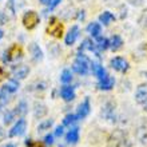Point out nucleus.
<instances>
[{
	"instance_id": "nucleus-43",
	"label": "nucleus",
	"mask_w": 147,
	"mask_h": 147,
	"mask_svg": "<svg viewBox=\"0 0 147 147\" xmlns=\"http://www.w3.org/2000/svg\"><path fill=\"white\" fill-rule=\"evenodd\" d=\"M105 1H107V3H109V1H110V0H105Z\"/></svg>"
},
{
	"instance_id": "nucleus-19",
	"label": "nucleus",
	"mask_w": 147,
	"mask_h": 147,
	"mask_svg": "<svg viewBox=\"0 0 147 147\" xmlns=\"http://www.w3.org/2000/svg\"><path fill=\"white\" fill-rule=\"evenodd\" d=\"M136 138L142 144H147V126L142 124L139 126L138 131H136Z\"/></svg>"
},
{
	"instance_id": "nucleus-1",
	"label": "nucleus",
	"mask_w": 147,
	"mask_h": 147,
	"mask_svg": "<svg viewBox=\"0 0 147 147\" xmlns=\"http://www.w3.org/2000/svg\"><path fill=\"white\" fill-rule=\"evenodd\" d=\"M91 64H92V62L83 52H79L72 64V71H75L79 75H88L91 71Z\"/></svg>"
},
{
	"instance_id": "nucleus-11",
	"label": "nucleus",
	"mask_w": 147,
	"mask_h": 147,
	"mask_svg": "<svg viewBox=\"0 0 147 147\" xmlns=\"http://www.w3.org/2000/svg\"><path fill=\"white\" fill-rule=\"evenodd\" d=\"M48 31H50V34L54 38H60V36L63 35V26L60 23H58L56 22V19H51V23H50V27H48Z\"/></svg>"
},
{
	"instance_id": "nucleus-25",
	"label": "nucleus",
	"mask_w": 147,
	"mask_h": 147,
	"mask_svg": "<svg viewBox=\"0 0 147 147\" xmlns=\"http://www.w3.org/2000/svg\"><path fill=\"white\" fill-rule=\"evenodd\" d=\"M72 80V72L70 70H63L62 75H60V82L63 84H68Z\"/></svg>"
},
{
	"instance_id": "nucleus-35",
	"label": "nucleus",
	"mask_w": 147,
	"mask_h": 147,
	"mask_svg": "<svg viewBox=\"0 0 147 147\" xmlns=\"http://www.w3.org/2000/svg\"><path fill=\"white\" fill-rule=\"evenodd\" d=\"M60 1H62V0H51L50 5H48V9H50V11L55 9V8H56V7L59 5V4H60Z\"/></svg>"
},
{
	"instance_id": "nucleus-26",
	"label": "nucleus",
	"mask_w": 147,
	"mask_h": 147,
	"mask_svg": "<svg viewBox=\"0 0 147 147\" xmlns=\"http://www.w3.org/2000/svg\"><path fill=\"white\" fill-rule=\"evenodd\" d=\"M4 87H5V88H7L11 94H13V92H16V91L19 90V82L16 80V79H11V80L8 82Z\"/></svg>"
},
{
	"instance_id": "nucleus-23",
	"label": "nucleus",
	"mask_w": 147,
	"mask_h": 147,
	"mask_svg": "<svg viewBox=\"0 0 147 147\" xmlns=\"http://www.w3.org/2000/svg\"><path fill=\"white\" fill-rule=\"evenodd\" d=\"M47 114V107L44 105H40V103H36L35 105V109H34V116H35V118H39V119H40V118H43V116L46 115Z\"/></svg>"
},
{
	"instance_id": "nucleus-31",
	"label": "nucleus",
	"mask_w": 147,
	"mask_h": 147,
	"mask_svg": "<svg viewBox=\"0 0 147 147\" xmlns=\"http://www.w3.org/2000/svg\"><path fill=\"white\" fill-rule=\"evenodd\" d=\"M138 23H139V26L143 28V30H146V31H147V8L144 9L143 12H142V13H140Z\"/></svg>"
},
{
	"instance_id": "nucleus-5",
	"label": "nucleus",
	"mask_w": 147,
	"mask_h": 147,
	"mask_svg": "<svg viewBox=\"0 0 147 147\" xmlns=\"http://www.w3.org/2000/svg\"><path fill=\"white\" fill-rule=\"evenodd\" d=\"M26 128H27V122H26V119L20 118V119L13 124V127L9 130V134H8V135L11 136V138L20 136V135H23L24 132H26Z\"/></svg>"
},
{
	"instance_id": "nucleus-32",
	"label": "nucleus",
	"mask_w": 147,
	"mask_h": 147,
	"mask_svg": "<svg viewBox=\"0 0 147 147\" xmlns=\"http://www.w3.org/2000/svg\"><path fill=\"white\" fill-rule=\"evenodd\" d=\"M9 91H8L5 87H3V88L0 90V103H7V99H8V95H9Z\"/></svg>"
},
{
	"instance_id": "nucleus-39",
	"label": "nucleus",
	"mask_w": 147,
	"mask_h": 147,
	"mask_svg": "<svg viewBox=\"0 0 147 147\" xmlns=\"http://www.w3.org/2000/svg\"><path fill=\"white\" fill-rule=\"evenodd\" d=\"M42 4H44V5H50V3H51V0H39Z\"/></svg>"
},
{
	"instance_id": "nucleus-14",
	"label": "nucleus",
	"mask_w": 147,
	"mask_h": 147,
	"mask_svg": "<svg viewBox=\"0 0 147 147\" xmlns=\"http://www.w3.org/2000/svg\"><path fill=\"white\" fill-rule=\"evenodd\" d=\"M91 71L94 72V75L99 79V80H102V79H105L109 74L106 72V70H105V67L103 66H100L99 63H94L92 62V64H91Z\"/></svg>"
},
{
	"instance_id": "nucleus-4",
	"label": "nucleus",
	"mask_w": 147,
	"mask_h": 147,
	"mask_svg": "<svg viewBox=\"0 0 147 147\" xmlns=\"http://www.w3.org/2000/svg\"><path fill=\"white\" fill-rule=\"evenodd\" d=\"M110 66H111V68H114L115 71L123 72V74L127 72L128 68H130L128 62L124 58H122V56H115V58H112L111 60H110Z\"/></svg>"
},
{
	"instance_id": "nucleus-22",
	"label": "nucleus",
	"mask_w": 147,
	"mask_h": 147,
	"mask_svg": "<svg viewBox=\"0 0 147 147\" xmlns=\"http://www.w3.org/2000/svg\"><path fill=\"white\" fill-rule=\"evenodd\" d=\"M30 50H31L32 58L35 59L36 62H39V60H42V59H43V52H42V50L39 48L38 44H35V43H32L31 47H30Z\"/></svg>"
},
{
	"instance_id": "nucleus-24",
	"label": "nucleus",
	"mask_w": 147,
	"mask_h": 147,
	"mask_svg": "<svg viewBox=\"0 0 147 147\" xmlns=\"http://www.w3.org/2000/svg\"><path fill=\"white\" fill-rule=\"evenodd\" d=\"M52 126H54V120H52V119L44 120V122H42V123L38 126V132H44V131H47V130H50Z\"/></svg>"
},
{
	"instance_id": "nucleus-27",
	"label": "nucleus",
	"mask_w": 147,
	"mask_h": 147,
	"mask_svg": "<svg viewBox=\"0 0 147 147\" xmlns=\"http://www.w3.org/2000/svg\"><path fill=\"white\" fill-rule=\"evenodd\" d=\"M26 112H27V103H26L24 100H22L19 105L16 106L15 114H16V116H23Z\"/></svg>"
},
{
	"instance_id": "nucleus-16",
	"label": "nucleus",
	"mask_w": 147,
	"mask_h": 147,
	"mask_svg": "<svg viewBox=\"0 0 147 147\" xmlns=\"http://www.w3.org/2000/svg\"><path fill=\"white\" fill-rule=\"evenodd\" d=\"M87 32L95 39H96L98 36H100V34H102L100 23H90L88 26H87Z\"/></svg>"
},
{
	"instance_id": "nucleus-8",
	"label": "nucleus",
	"mask_w": 147,
	"mask_h": 147,
	"mask_svg": "<svg viewBox=\"0 0 147 147\" xmlns=\"http://www.w3.org/2000/svg\"><path fill=\"white\" fill-rule=\"evenodd\" d=\"M84 50H88L91 51V52H94V54L96 55V56H100V51H99V48H98L96 43H94L91 39H84L83 40V43H82V46L79 47V52H83Z\"/></svg>"
},
{
	"instance_id": "nucleus-37",
	"label": "nucleus",
	"mask_w": 147,
	"mask_h": 147,
	"mask_svg": "<svg viewBox=\"0 0 147 147\" xmlns=\"http://www.w3.org/2000/svg\"><path fill=\"white\" fill-rule=\"evenodd\" d=\"M64 134V128L63 126H58V127L55 128V136H62Z\"/></svg>"
},
{
	"instance_id": "nucleus-21",
	"label": "nucleus",
	"mask_w": 147,
	"mask_h": 147,
	"mask_svg": "<svg viewBox=\"0 0 147 147\" xmlns=\"http://www.w3.org/2000/svg\"><path fill=\"white\" fill-rule=\"evenodd\" d=\"M96 46L99 48V51H106L107 48H110V39L103 38V36H98L96 38Z\"/></svg>"
},
{
	"instance_id": "nucleus-38",
	"label": "nucleus",
	"mask_w": 147,
	"mask_h": 147,
	"mask_svg": "<svg viewBox=\"0 0 147 147\" xmlns=\"http://www.w3.org/2000/svg\"><path fill=\"white\" fill-rule=\"evenodd\" d=\"M78 19L79 20L84 19V11H79V13H78Z\"/></svg>"
},
{
	"instance_id": "nucleus-28",
	"label": "nucleus",
	"mask_w": 147,
	"mask_h": 147,
	"mask_svg": "<svg viewBox=\"0 0 147 147\" xmlns=\"http://www.w3.org/2000/svg\"><path fill=\"white\" fill-rule=\"evenodd\" d=\"M76 120H78V115H75V114H68V115H66L64 119H63V126H72Z\"/></svg>"
},
{
	"instance_id": "nucleus-3",
	"label": "nucleus",
	"mask_w": 147,
	"mask_h": 147,
	"mask_svg": "<svg viewBox=\"0 0 147 147\" xmlns=\"http://www.w3.org/2000/svg\"><path fill=\"white\" fill-rule=\"evenodd\" d=\"M3 55H4L3 62H13V60H18V59L22 58L23 51H22V48H20L18 44H15V46L9 47Z\"/></svg>"
},
{
	"instance_id": "nucleus-20",
	"label": "nucleus",
	"mask_w": 147,
	"mask_h": 147,
	"mask_svg": "<svg viewBox=\"0 0 147 147\" xmlns=\"http://www.w3.org/2000/svg\"><path fill=\"white\" fill-rule=\"evenodd\" d=\"M115 20V16L112 15L110 11H105L103 13H100L99 16V23H103L105 26H109L110 23H112Z\"/></svg>"
},
{
	"instance_id": "nucleus-36",
	"label": "nucleus",
	"mask_w": 147,
	"mask_h": 147,
	"mask_svg": "<svg viewBox=\"0 0 147 147\" xmlns=\"http://www.w3.org/2000/svg\"><path fill=\"white\" fill-rule=\"evenodd\" d=\"M128 4H131V5H134V7H140L142 4H143L144 0H127Z\"/></svg>"
},
{
	"instance_id": "nucleus-17",
	"label": "nucleus",
	"mask_w": 147,
	"mask_h": 147,
	"mask_svg": "<svg viewBox=\"0 0 147 147\" xmlns=\"http://www.w3.org/2000/svg\"><path fill=\"white\" fill-rule=\"evenodd\" d=\"M136 103H139L140 106H143V109L147 110V91L146 90H138L135 95Z\"/></svg>"
},
{
	"instance_id": "nucleus-42",
	"label": "nucleus",
	"mask_w": 147,
	"mask_h": 147,
	"mask_svg": "<svg viewBox=\"0 0 147 147\" xmlns=\"http://www.w3.org/2000/svg\"><path fill=\"white\" fill-rule=\"evenodd\" d=\"M3 36H4V31H3V30H0V39L3 38Z\"/></svg>"
},
{
	"instance_id": "nucleus-18",
	"label": "nucleus",
	"mask_w": 147,
	"mask_h": 147,
	"mask_svg": "<svg viewBox=\"0 0 147 147\" xmlns=\"http://www.w3.org/2000/svg\"><path fill=\"white\" fill-rule=\"evenodd\" d=\"M122 46H123L122 38H120L119 35H112L111 39H110V48H111L112 51H118L122 48Z\"/></svg>"
},
{
	"instance_id": "nucleus-41",
	"label": "nucleus",
	"mask_w": 147,
	"mask_h": 147,
	"mask_svg": "<svg viewBox=\"0 0 147 147\" xmlns=\"http://www.w3.org/2000/svg\"><path fill=\"white\" fill-rule=\"evenodd\" d=\"M1 147H16V144H13V143H7V144H4V146H1Z\"/></svg>"
},
{
	"instance_id": "nucleus-9",
	"label": "nucleus",
	"mask_w": 147,
	"mask_h": 147,
	"mask_svg": "<svg viewBox=\"0 0 147 147\" xmlns=\"http://www.w3.org/2000/svg\"><path fill=\"white\" fill-rule=\"evenodd\" d=\"M90 111H91V105H90V99L86 98L82 102L79 107H78V119H84L86 116H88Z\"/></svg>"
},
{
	"instance_id": "nucleus-2",
	"label": "nucleus",
	"mask_w": 147,
	"mask_h": 147,
	"mask_svg": "<svg viewBox=\"0 0 147 147\" xmlns=\"http://www.w3.org/2000/svg\"><path fill=\"white\" fill-rule=\"evenodd\" d=\"M39 20H40V18H39L38 12L27 11L23 15V20H22V22H23L24 28H27V30H34V28H36V26L39 24Z\"/></svg>"
},
{
	"instance_id": "nucleus-15",
	"label": "nucleus",
	"mask_w": 147,
	"mask_h": 147,
	"mask_svg": "<svg viewBox=\"0 0 147 147\" xmlns=\"http://www.w3.org/2000/svg\"><path fill=\"white\" fill-rule=\"evenodd\" d=\"M66 142L70 144H76L79 142V127H74L66 134Z\"/></svg>"
},
{
	"instance_id": "nucleus-6",
	"label": "nucleus",
	"mask_w": 147,
	"mask_h": 147,
	"mask_svg": "<svg viewBox=\"0 0 147 147\" xmlns=\"http://www.w3.org/2000/svg\"><path fill=\"white\" fill-rule=\"evenodd\" d=\"M30 74V67L26 66V64H18L12 68V76L16 80H22V79H26Z\"/></svg>"
},
{
	"instance_id": "nucleus-33",
	"label": "nucleus",
	"mask_w": 147,
	"mask_h": 147,
	"mask_svg": "<svg viewBox=\"0 0 147 147\" xmlns=\"http://www.w3.org/2000/svg\"><path fill=\"white\" fill-rule=\"evenodd\" d=\"M26 146L27 147H44V144L42 142H34L32 139H26Z\"/></svg>"
},
{
	"instance_id": "nucleus-29",
	"label": "nucleus",
	"mask_w": 147,
	"mask_h": 147,
	"mask_svg": "<svg viewBox=\"0 0 147 147\" xmlns=\"http://www.w3.org/2000/svg\"><path fill=\"white\" fill-rule=\"evenodd\" d=\"M107 147H120V139L116 136V132L115 134H112V135L109 138Z\"/></svg>"
},
{
	"instance_id": "nucleus-13",
	"label": "nucleus",
	"mask_w": 147,
	"mask_h": 147,
	"mask_svg": "<svg viewBox=\"0 0 147 147\" xmlns=\"http://www.w3.org/2000/svg\"><path fill=\"white\" fill-rule=\"evenodd\" d=\"M114 84H115V79H114V76H110V75H107L105 79L99 80V84H98V87H99L100 90H103V91H110V90L114 88Z\"/></svg>"
},
{
	"instance_id": "nucleus-7",
	"label": "nucleus",
	"mask_w": 147,
	"mask_h": 147,
	"mask_svg": "<svg viewBox=\"0 0 147 147\" xmlns=\"http://www.w3.org/2000/svg\"><path fill=\"white\" fill-rule=\"evenodd\" d=\"M115 106H114V103H111V102H107L105 106H103V109H102V116L105 118V119H107L109 122H114L115 120Z\"/></svg>"
},
{
	"instance_id": "nucleus-30",
	"label": "nucleus",
	"mask_w": 147,
	"mask_h": 147,
	"mask_svg": "<svg viewBox=\"0 0 147 147\" xmlns=\"http://www.w3.org/2000/svg\"><path fill=\"white\" fill-rule=\"evenodd\" d=\"M16 118V114L15 111H7L5 114H4V120L3 123L5 124V126H8V124H11L12 122H13V119Z\"/></svg>"
},
{
	"instance_id": "nucleus-40",
	"label": "nucleus",
	"mask_w": 147,
	"mask_h": 147,
	"mask_svg": "<svg viewBox=\"0 0 147 147\" xmlns=\"http://www.w3.org/2000/svg\"><path fill=\"white\" fill-rule=\"evenodd\" d=\"M3 79H4V71H3V68L0 67V82L3 80Z\"/></svg>"
},
{
	"instance_id": "nucleus-34",
	"label": "nucleus",
	"mask_w": 147,
	"mask_h": 147,
	"mask_svg": "<svg viewBox=\"0 0 147 147\" xmlns=\"http://www.w3.org/2000/svg\"><path fill=\"white\" fill-rule=\"evenodd\" d=\"M44 143H46L47 146H52V144H54V135H51V134L46 135V138H44Z\"/></svg>"
},
{
	"instance_id": "nucleus-12",
	"label": "nucleus",
	"mask_w": 147,
	"mask_h": 147,
	"mask_svg": "<svg viewBox=\"0 0 147 147\" xmlns=\"http://www.w3.org/2000/svg\"><path fill=\"white\" fill-rule=\"evenodd\" d=\"M78 36H79V27L78 26H72L70 28V31L67 32L66 38H64V43H66L67 46H72L74 43L76 42Z\"/></svg>"
},
{
	"instance_id": "nucleus-10",
	"label": "nucleus",
	"mask_w": 147,
	"mask_h": 147,
	"mask_svg": "<svg viewBox=\"0 0 147 147\" xmlns=\"http://www.w3.org/2000/svg\"><path fill=\"white\" fill-rule=\"evenodd\" d=\"M60 96L63 98V100L66 102H71L75 99V88L72 86H68V84H64L60 88Z\"/></svg>"
}]
</instances>
